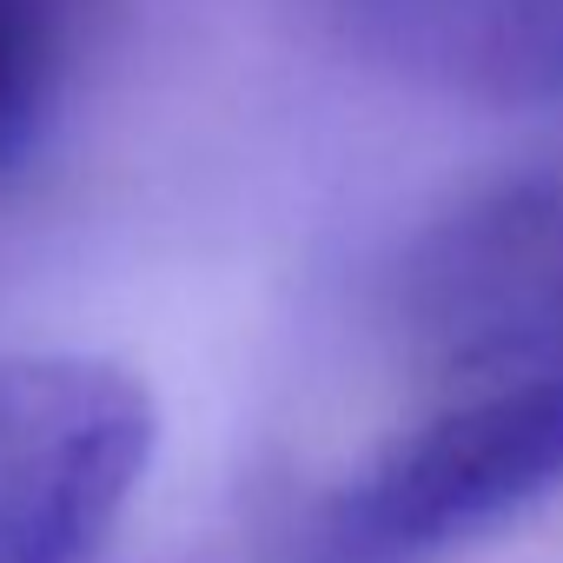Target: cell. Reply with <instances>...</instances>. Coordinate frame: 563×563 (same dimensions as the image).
I'll return each instance as SVG.
<instances>
[{
  "label": "cell",
  "mask_w": 563,
  "mask_h": 563,
  "mask_svg": "<svg viewBox=\"0 0 563 563\" xmlns=\"http://www.w3.org/2000/svg\"><path fill=\"white\" fill-rule=\"evenodd\" d=\"M563 484V365L484 378L431 411L299 523V563H444Z\"/></svg>",
  "instance_id": "obj_1"
},
{
  "label": "cell",
  "mask_w": 563,
  "mask_h": 563,
  "mask_svg": "<svg viewBox=\"0 0 563 563\" xmlns=\"http://www.w3.org/2000/svg\"><path fill=\"white\" fill-rule=\"evenodd\" d=\"M153 457V398L80 352L0 358V563H107Z\"/></svg>",
  "instance_id": "obj_2"
},
{
  "label": "cell",
  "mask_w": 563,
  "mask_h": 563,
  "mask_svg": "<svg viewBox=\"0 0 563 563\" xmlns=\"http://www.w3.org/2000/svg\"><path fill=\"white\" fill-rule=\"evenodd\" d=\"M405 325L457 372L563 365V192L517 186L444 225L405 278Z\"/></svg>",
  "instance_id": "obj_3"
},
{
  "label": "cell",
  "mask_w": 563,
  "mask_h": 563,
  "mask_svg": "<svg viewBox=\"0 0 563 563\" xmlns=\"http://www.w3.org/2000/svg\"><path fill=\"white\" fill-rule=\"evenodd\" d=\"M54 100V21L47 0H0V173H14Z\"/></svg>",
  "instance_id": "obj_4"
}]
</instances>
